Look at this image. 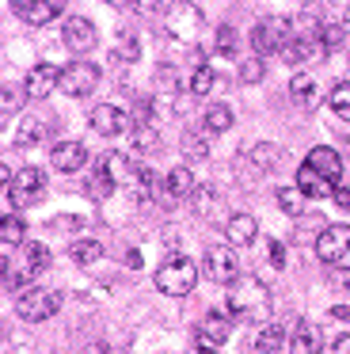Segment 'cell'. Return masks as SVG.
I'll list each match as a JSON object with an SVG mask.
<instances>
[{"label":"cell","mask_w":350,"mask_h":354,"mask_svg":"<svg viewBox=\"0 0 350 354\" xmlns=\"http://www.w3.org/2000/svg\"><path fill=\"white\" fill-rule=\"evenodd\" d=\"M225 313L232 316V320H263V316H270V290H266L259 278L240 274L228 286Z\"/></svg>","instance_id":"cell-1"},{"label":"cell","mask_w":350,"mask_h":354,"mask_svg":"<svg viewBox=\"0 0 350 354\" xmlns=\"http://www.w3.org/2000/svg\"><path fill=\"white\" fill-rule=\"evenodd\" d=\"M293 39H297V27L289 24L286 16H266V19H259V24L251 27V50H255L259 57L282 54Z\"/></svg>","instance_id":"cell-2"},{"label":"cell","mask_w":350,"mask_h":354,"mask_svg":"<svg viewBox=\"0 0 350 354\" xmlns=\"http://www.w3.org/2000/svg\"><path fill=\"white\" fill-rule=\"evenodd\" d=\"M198 282V267L187 259V255H167L156 270V290L167 293V297H187Z\"/></svg>","instance_id":"cell-3"},{"label":"cell","mask_w":350,"mask_h":354,"mask_svg":"<svg viewBox=\"0 0 350 354\" xmlns=\"http://www.w3.org/2000/svg\"><path fill=\"white\" fill-rule=\"evenodd\" d=\"M205 16L198 4L190 0H175L172 8H167V27H164V42H198V31H202Z\"/></svg>","instance_id":"cell-4"},{"label":"cell","mask_w":350,"mask_h":354,"mask_svg":"<svg viewBox=\"0 0 350 354\" xmlns=\"http://www.w3.org/2000/svg\"><path fill=\"white\" fill-rule=\"evenodd\" d=\"M99 80H103V73H99L95 62H68L65 69H61V88L57 92L73 95V100H84V95H91L99 88Z\"/></svg>","instance_id":"cell-5"},{"label":"cell","mask_w":350,"mask_h":354,"mask_svg":"<svg viewBox=\"0 0 350 354\" xmlns=\"http://www.w3.org/2000/svg\"><path fill=\"white\" fill-rule=\"evenodd\" d=\"M202 274L210 282H221V286H232L240 278V263L232 255V244H210L202 255Z\"/></svg>","instance_id":"cell-6"},{"label":"cell","mask_w":350,"mask_h":354,"mask_svg":"<svg viewBox=\"0 0 350 354\" xmlns=\"http://www.w3.org/2000/svg\"><path fill=\"white\" fill-rule=\"evenodd\" d=\"M4 191H8V202H12L15 209H27V206H35V202L42 198L46 176L38 168H19V171H15V179L4 187Z\"/></svg>","instance_id":"cell-7"},{"label":"cell","mask_w":350,"mask_h":354,"mask_svg":"<svg viewBox=\"0 0 350 354\" xmlns=\"http://www.w3.org/2000/svg\"><path fill=\"white\" fill-rule=\"evenodd\" d=\"M57 308H61V297L53 290H27V293H19V301H15V316L27 320V324L50 320Z\"/></svg>","instance_id":"cell-8"},{"label":"cell","mask_w":350,"mask_h":354,"mask_svg":"<svg viewBox=\"0 0 350 354\" xmlns=\"http://www.w3.org/2000/svg\"><path fill=\"white\" fill-rule=\"evenodd\" d=\"M312 252H316L320 263H339L350 252V225H327V229H320Z\"/></svg>","instance_id":"cell-9"},{"label":"cell","mask_w":350,"mask_h":354,"mask_svg":"<svg viewBox=\"0 0 350 354\" xmlns=\"http://www.w3.org/2000/svg\"><path fill=\"white\" fill-rule=\"evenodd\" d=\"M88 122H91V130L103 133V138H118V133H126L129 126H133V115H129L126 107H118V103H99Z\"/></svg>","instance_id":"cell-10"},{"label":"cell","mask_w":350,"mask_h":354,"mask_svg":"<svg viewBox=\"0 0 350 354\" xmlns=\"http://www.w3.org/2000/svg\"><path fill=\"white\" fill-rule=\"evenodd\" d=\"M8 4H12V12L23 24L42 27V24H50V19H57L61 12H65L68 0H8Z\"/></svg>","instance_id":"cell-11"},{"label":"cell","mask_w":350,"mask_h":354,"mask_svg":"<svg viewBox=\"0 0 350 354\" xmlns=\"http://www.w3.org/2000/svg\"><path fill=\"white\" fill-rule=\"evenodd\" d=\"M61 39H65V46L73 50V54H88V50L99 42V35H95V24H91V19L73 16V19H65V27H61Z\"/></svg>","instance_id":"cell-12"},{"label":"cell","mask_w":350,"mask_h":354,"mask_svg":"<svg viewBox=\"0 0 350 354\" xmlns=\"http://www.w3.org/2000/svg\"><path fill=\"white\" fill-rule=\"evenodd\" d=\"M225 236L232 248H248V244H255V236H259V221L251 214H232L225 221Z\"/></svg>","instance_id":"cell-13"},{"label":"cell","mask_w":350,"mask_h":354,"mask_svg":"<svg viewBox=\"0 0 350 354\" xmlns=\"http://www.w3.org/2000/svg\"><path fill=\"white\" fill-rule=\"evenodd\" d=\"M27 92L35 95V100H42V95H50L53 88H61V69H53L50 62H42V65H35V69L27 73Z\"/></svg>","instance_id":"cell-14"},{"label":"cell","mask_w":350,"mask_h":354,"mask_svg":"<svg viewBox=\"0 0 350 354\" xmlns=\"http://www.w3.org/2000/svg\"><path fill=\"white\" fill-rule=\"evenodd\" d=\"M297 187H301L308 198H335V183L327 176H320L312 164H301V168H297Z\"/></svg>","instance_id":"cell-15"},{"label":"cell","mask_w":350,"mask_h":354,"mask_svg":"<svg viewBox=\"0 0 350 354\" xmlns=\"http://www.w3.org/2000/svg\"><path fill=\"white\" fill-rule=\"evenodd\" d=\"M53 168L57 171H68V176H73V171H80L84 164H88V149L80 145V141H61L57 149H53Z\"/></svg>","instance_id":"cell-16"},{"label":"cell","mask_w":350,"mask_h":354,"mask_svg":"<svg viewBox=\"0 0 350 354\" xmlns=\"http://www.w3.org/2000/svg\"><path fill=\"white\" fill-rule=\"evenodd\" d=\"M324 54L327 50L320 46V39H304V35H297V39L282 50L286 65H308V62H316V57H324Z\"/></svg>","instance_id":"cell-17"},{"label":"cell","mask_w":350,"mask_h":354,"mask_svg":"<svg viewBox=\"0 0 350 354\" xmlns=\"http://www.w3.org/2000/svg\"><path fill=\"white\" fill-rule=\"evenodd\" d=\"M304 164H312V168H316L320 176H327L331 183H339V179H342V160H339V153H335L331 145H316Z\"/></svg>","instance_id":"cell-18"},{"label":"cell","mask_w":350,"mask_h":354,"mask_svg":"<svg viewBox=\"0 0 350 354\" xmlns=\"http://www.w3.org/2000/svg\"><path fill=\"white\" fill-rule=\"evenodd\" d=\"M228 320H232L228 313H205V316H202V324H198V335L210 339L213 346L228 343Z\"/></svg>","instance_id":"cell-19"},{"label":"cell","mask_w":350,"mask_h":354,"mask_svg":"<svg viewBox=\"0 0 350 354\" xmlns=\"http://www.w3.org/2000/svg\"><path fill=\"white\" fill-rule=\"evenodd\" d=\"M156 187H160V176H156V171H152V168H141V164H137L133 176H129V191H133V198H137V202L156 198Z\"/></svg>","instance_id":"cell-20"},{"label":"cell","mask_w":350,"mask_h":354,"mask_svg":"<svg viewBox=\"0 0 350 354\" xmlns=\"http://www.w3.org/2000/svg\"><path fill=\"white\" fill-rule=\"evenodd\" d=\"M46 138V118L27 115L23 122H15V149H35Z\"/></svg>","instance_id":"cell-21"},{"label":"cell","mask_w":350,"mask_h":354,"mask_svg":"<svg viewBox=\"0 0 350 354\" xmlns=\"http://www.w3.org/2000/svg\"><path fill=\"white\" fill-rule=\"evenodd\" d=\"M293 27H297V35H304V39H316V31L324 27V4H320V0H308Z\"/></svg>","instance_id":"cell-22"},{"label":"cell","mask_w":350,"mask_h":354,"mask_svg":"<svg viewBox=\"0 0 350 354\" xmlns=\"http://www.w3.org/2000/svg\"><path fill=\"white\" fill-rule=\"evenodd\" d=\"M248 164L255 171H274L282 164V149L270 145V141H263V145H251L248 149Z\"/></svg>","instance_id":"cell-23"},{"label":"cell","mask_w":350,"mask_h":354,"mask_svg":"<svg viewBox=\"0 0 350 354\" xmlns=\"http://www.w3.org/2000/svg\"><path fill=\"white\" fill-rule=\"evenodd\" d=\"M289 354H320V335L312 324H297L289 335Z\"/></svg>","instance_id":"cell-24"},{"label":"cell","mask_w":350,"mask_h":354,"mask_svg":"<svg viewBox=\"0 0 350 354\" xmlns=\"http://www.w3.org/2000/svg\"><path fill=\"white\" fill-rule=\"evenodd\" d=\"M114 183H118V179L107 171V164H99V168L88 176V187H84V191H88V198L103 202V198H111V194H114Z\"/></svg>","instance_id":"cell-25"},{"label":"cell","mask_w":350,"mask_h":354,"mask_svg":"<svg viewBox=\"0 0 350 354\" xmlns=\"http://www.w3.org/2000/svg\"><path fill=\"white\" fill-rule=\"evenodd\" d=\"M68 259L80 263V267L99 263V259H103V244H99V240H91V236H80V240H73V244H68Z\"/></svg>","instance_id":"cell-26"},{"label":"cell","mask_w":350,"mask_h":354,"mask_svg":"<svg viewBox=\"0 0 350 354\" xmlns=\"http://www.w3.org/2000/svg\"><path fill=\"white\" fill-rule=\"evenodd\" d=\"M289 95H293L301 107H316L320 103V92H316V80L308 77V73H297L293 80H289Z\"/></svg>","instance_id":"cell-27"},{"label":"cell","mask_w":350,"mask_h":354,"mask_svg":"<svg viewBox=\"0 0 350 354\" xmlns=\"http://www.w3.org/2000/svg\"><path fill=\"white\" fill-rule=\"evenodd\" d=\"M160 149V133H156V122H133V153L149 156Z\"/></svg>","instance_id":"cell-28"},{"label":"cell","mask_w":350,"mask_h":354,"mask_svg":"<svg viewBox=\"0 0 350 354\" xmlns=\"http://www.w3.org/2000/svg\"><path fill=\"white\" fill-rule=\"evenodd\" d=\"M282 346H286V328H282V324H266V328L255 335V351L259 354H278Z\"/></svg>","instance_id":"cell-29"},{"label":"cell","mask_w":350,"mask_h":354,"mask_svg":"<svg viewBox=\"0 0 350 354\" xmlns=\"http://www.w3.org/2000/svg\"><path fill=\"white\" fill-rule=\"evenodd\" d=\"M217 84H221L217 73H213L210 65H198V69L190 73V88H187V92H194L198 100H202V95H213V92H217Z\"/></svg>","instance_id":"cell-30"},{"label":"cell","mask_w":350,"mask_h":354,"mask_svg":"<svg viewBox=\"0 0 350 354\" xmlns=\"http://www.w3.org/2000/svg\"><path fill=\"white\" fill-rule=\"evenodd\" d=\"M274 198H278V206H282V214H289V217H301L304 214V198H308V194L301 191V187H282L278 194H274Z\"/></svg>","instance_id":"cell-31"},{"label":"cell","mask_w":350,"mask_h":354,"mask_svg":"<svg viewBox=\"0 0 350 354\" xmlns=\"http://www.w3.org/2000/svg\"><path fill=\"white\" fill-rule=\"evenodd\" d=\"M213 50H217L221 57H236V50H240V35H236V27L221 24L217 31H213Z\"/></svg>","instance_id":"cell-32"},{"label":"cell","mask_w":350,"mask_h":354,"mask_svg":"<svg viewBox=\"0 0 350 354\" xmlns=\"http://www.w3.org/2000/svg\"><path fill=\"white\" fill-rule=\"evenodd\" d=\"M205 133H225L228 126H232V107H225V103H213L210 111H205Z\"/></svg>","instance_id":"cell-33"},{"label":"cell","mask_w":350,"mask_h":354,"mask_svg":"<svg viewBox=\"0 0 350 354\" xmlns=\"http://www.w3.org/2000/svg\"><path fill=\"white\" fill-rule=\"evenodd\" d=\"M327 107H331L342 122H350V84H347V80H342V84H335L331 92H327Z\"/></svg>","instance_id":"cell-34"},{"label":"cell","mask_w":350,"mask_h":354,"mask_svg":"<svg viewBox=\"0 0 350 354\" xmlns=\"http://www.w3.org/2000/svg\"><path fill=\"white\" fill-rule=\"evenodd\" d=\"M167 191H172L175 198H187V194H194V176H190L187 168H172V171H167Z\"/></svg>","instance_id":"cell-35"},{"label":"cell","mask_w":350,"mask_h":354,"mask_svg":"<svg viewBox=\"0 0 350 354\" xmlns=\"http://www.w3.org/2000/svg\"><path fill=\"white\" fill-rule=\"evenodd\" d=\"M23 236H27L23 221H19L15 214H8L4 221H0V240H4V244H23Z\"/></svg>","instance_id":"cell-36"},{"label":"cell","mask_w":350,"mask_h":354,"mask_svg":"<svg viewBox=\"0 0 350 354\" xmlns=\"http://www.w3.org/2000/svg\"><path fill=\"white\" fill-rule=\"evenodd\" d=\"M347 31H350L347 24H324V27H320L316 39H320V46H324V50H335L342 39H347Z\"/></svg>","instance_id":"cell-37"},{"label":"cell","mask_w":350,"mask_h":354,"mask_svg":"<svg viewBox=\"0 0 350 354\" xmlns=\"http://www.w3.org/2000/svg\"><path fill=\"white\" fill-rule=\"evenodd\" d=\"M27 84H8L4 88V115H15V111H23V103H27Z\"/></svg>","instance_id":"cell-38"},{"label":"cell","mask_w":350,"mask_h":354,"mask_svg":"<svg viewBox=\"0 0 350 354\" xmlns=\"http://www.w3.org/2000/svg\"><path fill=\"white\" fill-rule=\"evenodd\" d=\"M183 156H187V160H205V156H210V145H205V138H198V133H187V138H183Z\"/></svg>","instance_id":"cell-39"},{"label":"cell","mask_w":350,"mask_h":354,"mask_svg":"<svg viewBox=\"0 0 350 354\" xmlns=\"http://www.w3.org/2000/svg\"><path fill=\"white\" fill-rule=\"evenodd\" d=\"M141 57V42H137L133 31H122L118 39V62H137Z\"/></svg>","instance_id":"cell-40"},{"label":"cell","mask_w":350,"mask_h":354,"mask_svg":"<svg viewBox=\"0 0 350 354\" xmlns=\"http://www.w3.org/2000/svg\"><path fill=\"white\" fill-rule=\"evenodd\" d=\"M263 73H266V65H263V57H248V62L240 65V80L243 84H255V80H263Z\"/></svg>","instance_id":"cell-41"},{"label":"cell","mask_w":350,"mask_h":354,"mask_svg":"<svg viewBox=\"0 0 350 354\" xmlns=\"http://www.w3.org/2000/svg\"><path fill=\"white\" fill-rule=\"evenodd\" d=\"M327 282H331V290H350V267H339V263H331V274H327Z\"/></svg>","instance_id":"cell-42"},{"label":"cell","mask_w":350,"mask_h":354,"mask_svg":"<svg viewBox=\"0 0 350 354\" xmlns=\"http://www.w3.org/2000/svg\"><path fill=\"white\" fill-rule=\"evenodd\" d=\"M129 8H133L137 16H156V12L164 8V0H129Z\"/></svg>","instance_id":"cell-43"},{"label":"cell","mask_w":350,"mask_h":354,"mask_svg":"<svg viewBox=\"0 0 350 354\" xmlns=\"http://www.w3.org/2000/svg\"><path fill=\"white\" fill-rule=\"evenodd\" d=\"M266 255H270V263L274 267H286V244H282V240H266Z\"/></svg>","instance_id":"cell-44"},{"label":"cell","mask_w":350,"mask_h":354,"mask_svg":"<svg viewBox=\"0 0 350 354\" xmlns=\"http://www.w3.org/2000/svg\"><path fill=\"white\" fill-rule=\"evenodd\" d=\"M335 202L339 209H350V187H335Z\"/></svg>","instance_id":"cell-45"},{"label":"cell","mask_w":350,"mask_h":354,"mask_svg":"<svg viewBox=\"0 0 350 354\" xmlns=\"http://www.w3.org/2000/svg\"><path fill=\"white\" fill-rule=\"evenodd\" d=\"M194 346H198V354H217V346H213L210 339H202V335H194Z\"/></svg>","instance_id":"cell-46"},{"label":"cell","mask_w":350,"mask_h":354,"mask_svg":"<svg viewBox=\"0 0 350 354\" xmlns=\"http://www.w3.org/2000/svg\"><path fill=\"white\" fill-rule=\"evenodd\" d=\"M84 354H114V351L103 343V339H99V343H88V351H84Z\"/></svg>","instance_id":"cell-47"},{"label":"cell","mask_w":350,"mask_h":354,"mask_svg":"<svg viewBox=\"0 0 350 354\" xmlns=\"http://www.w3.org/2000/svg\"><path fill=\"white\" fill-rule=\"evenodd\" d=\"M335 354H350V335H339V339H335Z\"/></svg>","instance_id":"cell-48"},{"label":"cell","mask_w":350,"mask_h":354,"mask_svg":"<svg viewBox=\"0 0 350 354\" xmlns=\"http://www.w3.org/2000/svg\"><path fill=\"white\" fill-rule=\"evenodd\" d=\"M331 316H335V320H350V305H335Z\"/></svg>","instance_id":"cell-49"},{"label":"cell","mask_w":350,"mask_h":354,"mask_svg":"<svg viewBox=\"0 0 350 354\" xmlns=\"http://www.w3.org/2000/svg\"><path fill=\"white\" fill-rule=\"evenodd\" d=\"M342 24H347V27H350V4H347V19H342Z\"/></svg>","instance_id":"cell-50"},{"label":"cell","mask_w":350,"mask_h":354,"mask_svg":"<svg viewBox=\"0 0 350 354\" xmlns=\"http://www.w3.org/2000/svg\"><path fill=\"white\" fill-rule=\"evenodd\" d=\"M111 4H122V0H111Z\"/></svg>","instance_id":"cell-51"},{"label":"cell","mask_w":350,"mask_h":354,"mask_svg":"<svg viewBox=\"0 0 350 354\" xmlns=\"http://www.w3.org/2000/svg\"><path fill=\"white\" fill-rule=\"evenodd\" d=\"M342 4H350V0H342Z\"/></svg>","instance_id":"cell-52"}]
</instances>
